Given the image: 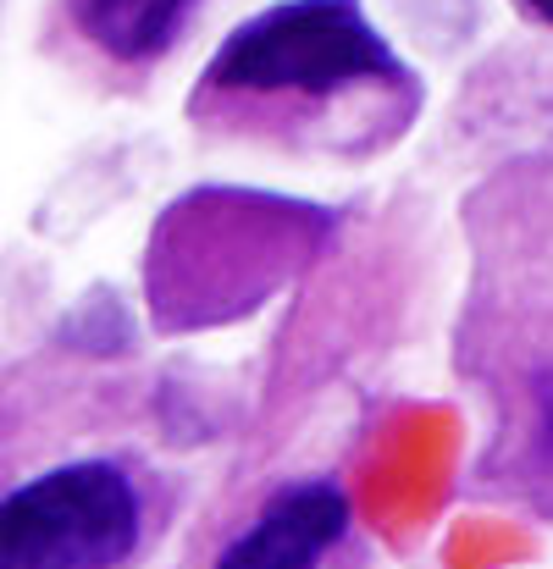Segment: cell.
<instances>
[{"instance_id":"1","label":"cell","mask_w":553,"mask_h":569,"mask_svg":"<svg viewBox=\"0 0 553 569\" xmlns=\"http://www.w3.org/2000/svg\"><path fill=\"white\" fill-rule=\"evenodd\" d=\"M404 67L361 11V0H283L238 22L210 56L216 94L333 100L355 83H398Z\"/></svg>"},{"instance_id":"2","label":"cell","mask_w":553,"mask_h":569,"mask_svg":"<svg viewBox=\"0 0 553 569\" xmlns=\"http://www.w3.org/2000/svg\"><path fill=\"white\" fill-rule=\"evenodd\" d=\"M139 542V498L106 459L33 476L0 503V569H117Z\"/></svg>"},{"instance_id":"3","label":"cell","mask_w":553,"mask_h":569,"mask_svg":"<svg viewBox=\"0 0 553 569\" xmlns=\"http://www.w3.org/2000/svg\"><path fill=\"white\" fill-rule=\"evenodd\" d=\"M349 498L333 481H299L283 487L260 520L221 553L216 569H316L322 553L344 537Z\"/></svg>"},{"instance_id":"4","label":"cell","mask_w":553,"mask_h":569,"mask_svg":"<svg viewBox=\"0 0 553 569\" xmlns=\"http://www.w3.org/2000/svg\"><path fill=\"white\" fill-rule=\"evenodd\" d=\"M78 33L111 61H150L161 56L188 17V0H72Z\"/></svg>"},{"instance_id":"5","label":"cell","mask_w":553,"mask_h":569,"mask_svg":"<svg viewBox=\"0 0 553 569\" xmlns=\"http://www.w3.org/2000/svg\"><path fill=\"white\" fill-rule=\"evenodd\" d=\"M537 398H543V442H549V453H553V377L537 381Z\"/></svg>"},{"instance_id":"6","label":"cell","mask_w":553,"mask_h":569,"mask_svg":"<svg viewBox=\"0 0 553 569\" xmlns=\"http://www.w3.org/2000/svg\"><path fill=\"white\" fill-rule=\"evenodd\" d=\"M521 6H526L537 22H549V28H553V0H521Z\"/></svg>"}]
</instances>
